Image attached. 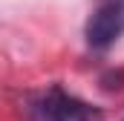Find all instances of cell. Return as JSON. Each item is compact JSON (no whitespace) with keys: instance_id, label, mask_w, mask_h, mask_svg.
Wrapping results in <instances>:
<instances>
[{"instance_id":"2","label":"cell","mask_w":124,"mask_h":121,"mask_svg":"<svg viewBox=\"0 0 124 121\" xmlns=\"http://www.w3.org/2000/svg\"><path fill=\"white\" fill-rule=\"evenodd\" d=\"M87 43L104 52L118 38H124V0H101L87 20Z\"/></svg>"},{"instance_id":"1","label":"cell","mask_w":124,"mask_h":121,"mask_svg":"<svg viewBox=\"0 0 124 121\" xmlns=\"http://www.w3.org/2000/svg\"><path fill=\"white\" fill-rule=\"evenodd\" d=\"M32 113L38 121H104V110L90 101H81L78 95L49 87L32 101Z\"/></svg>"}]
</instances>
